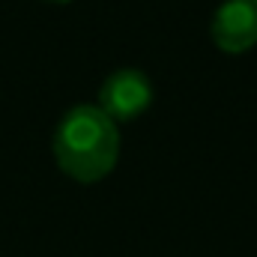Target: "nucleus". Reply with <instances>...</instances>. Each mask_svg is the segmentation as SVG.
<instances>
[{"instance_id":"nucleus-1","label":"nucleus","mask_w":257,"mask_h":257,"mask_svg":"<svg viewBox=\"0 0 257 257\" xmlns=\"http://www.w3.org/2000/svg\"><path fill=\"white\" fill-rule=\"evenodd\" d=\"M51 150L66 177L78 183H99L120 159V128L99 105L78 102L60 117Z\"/></svg>"},{"instance_id":"nucleus-2","label":"nucleus","mask_w":257,"mask_h":257,"mask_svg":"<svg viewBox=\"0 0 257 257\" xmlns=\"http://www.w3.org/2000/svg\"><path fill=\"white\" fill-rule=\"evenodd\" d=\"M156 99V90H153V81L144 69H135V66H123V69H114L102 87H99V108L114 120V123H126L135 120L138 114H144Z\"/></svg>"},{"instance_id":"nucleus-3","label":"nucleus","mask_w":257,"mask_h":257,"mask_svg":"<svg viewBox=\"0 0 257 257\" xmlns=\"http://www.w3.org/2000/svg\"><path fill=\"white\" fill-rule=\"evenodd\" d=\"M212 42L227 54H242L257 45V0H221L209 18Z\"/></svg>"},{"instance_id":"nucleus-4","label":"nucleus","mask_w":257,"mask_h":257,"mask_svg":"<svg viewBox=\"0 0 257 257\" xmlns=\"http://www.w3.org/2000/svg\"><path fill=\"white\" fill-rule=\"evenodd\" d=\"M54 3H66V0H54Z\"/></svg>"}]
</instances>
